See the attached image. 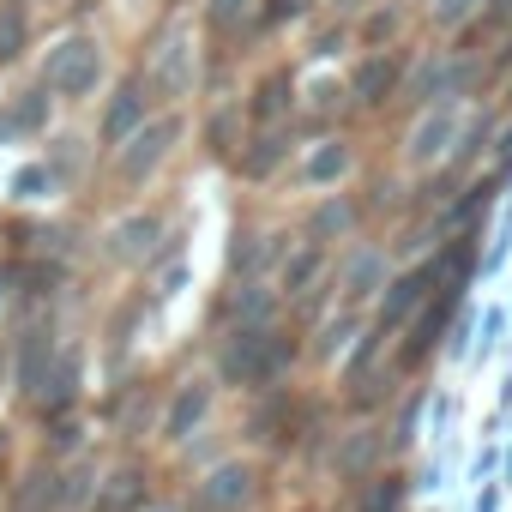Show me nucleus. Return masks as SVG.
I'll return each mask as SVG.
<instances>
[{
    "instance_id": "f257e3e1",
    "label": "nucleus",
    "mask_w": 512,
    "mask_h": 512,
    "mask_svg": "<svg viewBox=\"0 0 512 512\" xmlns=\"http://www.w3.org/2000/svg\"><path fill=\"white\" fill-rule=\"evenodd\" d=\"M290 338L272 332V326H229L223 350H217V374L229 386H272L284 368H290Z\"/></svg>"
},
{
    "instance_id": "f03ea898",
    "label": "nucleus",
    "mask_w": 512,
    "mask_h": 512,
    "mask_svg": "<svg viewBox=\"0 0 512 512\" xmlns=\"http://www.w3.org/2000/svg\"><path fill=\"white\" fill-rule=\"evenodd\" d=\"M43 85L55 97H73V103L91 97L103 85V43L91 31H61L49 43V55H43Z\"/></svg>"
},
{
    "instance_id": "7ed1b4c3",
    "label": "nucleus",
    "mask_w": 512,
    "mask_h": 512,
    "mask_svg": "<svg viewBox=\"0 0 512 512\" xmlns=\"http://www.w3.org/2000/svg\"><path fill=\"white\" fill-rule=\"evenodd\" d=\"M175 139H181V121H175V115H151L133 139L115 145V181H121V187L151 181V175L163 169V157L175 151Z\"/></svg>"
},
{
    "instance_id": "20e7f679",
    "label": "nucleus",
    "mask_w": 512,
    "mask_h": 512,
    "mask_svg": "<svg viewBox=\"0 0 512 512\" xmlns=\"http://www.w3.org/2000/svg\"><path fill=\"white\" fill-rule=\"evenodd\" d=\"M404 85H410V103H416V109H428V103H464L470 85H476V61L446 49V55H428Z\"/></svg>"
},
{
    "instance_id": "39448f33",
    "label": "nucleus",
    "mask_w": 512,
    "mask_h": 512,
    "mask_svg": "<svg viewBox=\"0 0 512 512\" xmlns=\"http://www.w3.org/2000/svg\"><path fill=\"white\" fill-rule=\"evenodd\" d=\"M458 127H464V103H428V109L416 115L410 139H404L410 169H434V163H446V157L458 151Z\"/></svg>"
},
{
    "instance_id": "423d86ee",
    "label": "nucleus",
    "mask_w": 512,
    "mask_h": 512,
    "mask_svg": "<svg viewBox=\"0 0 512 512\" xmlns=\"http://www.w3.org/2000/svg\"><path fill=\"white\" fill-rule=\"evenodd\" d=\"M404 55H392V49H368L362 61H356V73H350V103L356 109H386L398 91H404Z\"/></svg>"
},
{
    "instance_id": "0eeeda50",
    "label": "nucleus",
    "mask_w": 512,
    "mask_h": 512,
    "mask_svg": "<svg viewBox=\"0 0 512 512\" xmlns=\"http://www.w3.org/2000/svg\"><path fill=\"white\" fill-rule=\"evenodd\" d=\"M145 121H151V85H145V79H121V85L103 97V121H97V139L115 151V145H121V139H133Z\"/></svg>"
},
{
    "instance_id": "6e6552de",
    "label": "nucleus",
    "mask_w": 512,
    "mask_h": 512,
    "mask_svg": "<svg viewBox=\"0 0 512 512\" xmlns=\"http://www.w3.org/2000/svg\"><path fill=\"white\" fill-rule=\"evenodd\" d=\"M49 115H55V91H49V85H25V91H13L7 103H0V145L49 133Z\"/></svg>"
},
{
    "instance_id": "1a4fd4ad",
    "label": "nucleus",
    "mask_w": 512,
    "mask_h": 512,
    "mask_svg": "<svg viewBox=\"0 0 512 512\" xmlns=\"http://www.w3.org/2000/svg\"><path fill=\"white\" fill-rule=\"evenodd\" d=\"M440 290V260H422L416 272H404V278H392L386 284V296H380V332H392V326H404L428 296Z\"/></svg>"
},
{
    "instance_id": "9d476101",
    "label": "nucleus",
    "mask_w": 512,
    "mask_h": 512,
    "mask_svg": "<svg viewBox=\"0 0 512 512\" xmlns=\"http://www.w3.org/2000/svg\"><path fill=\"white\" fill-rule=\"evenodd\" d=\"M253 500V464H217L199 494H193V512H241Z\"/></svg>"
},
{
    "instance_id": "9b49d317",
    "label": "nucleus",
    "mask_w": 512,
    "mask_h": 512,
    "mask_svg": "<svg viewBox=\"0 0 512 512\" xmlns=\"http://www.w3.org/2000/svg\"><path fill=\"white\" fill-rule=\"evenodd\" d=\"M157 241H163V217L133 211V217H121V223L109 229V260H115V266H145L151 253H157Z\"/></svg>"
},
{
    "instance_id": "f8f14e48",
    "label": "nucleus",
    "mask_w": 512,
    "mask_h": 512,
    "mask_svg": "<svg viewBox=\"0 0 512 512\" xmlns=\"http://www.w3.org/2000/svg\"><path fill=\"white\" fill-rule=\"evenodd\" d=\"M290 109H296L290 67H272L266 79H253V91H247V121L253 127H278V121H290Z\"/></svg>"
},
{
    "instance_id": "ddd939ff",
    "label": "nucleus",
    "mask_w": 512,
    "mask_h": 512,
    "mask_svg": "<svg viewBox=\"0 0 512 512\" xmlns=\"http://www.w3.org/2000/svg\"><path fill=\"white\" fill-rule=\"evenodd\" d=\"M290 253V241L284 235H235V247H229V272H235V284H260L278 260Z\"/></svg>"
},
{
    "instance_id": "4468645a",
    "label": "nucleus",
    "mask_w": 512,
    "mask_h": 512,
    "mask_svg": "<svg viewBox=\"0 0 512 512\" xmlns=\"http://www.w3.org/2000/svg\"><path fill=\"white\" fill-rule=\"evenodd\" d=\"M284 157H290V121H278V127H253L247 145H241V157H235V169H241L247 181H266V175H278Z\"/></svg>"
},
{
    "instance_id": "2eb2a0df",
    "label": "nucleus",
    "mask_w": 512,
    "mask_h": 512,
    "mask_svg": "<svg viewBox=\"0 0 512 512\" xmlns=\"http://www.w3.org/2000/svg\"><path fill=\"white\" fill-rule=\"evenodd\" d=\"M452 290H458V284H440V290L410 314V338H404V356H410V362H422V356L440 344V332H446V320H452Z\"/></svg>"
},
{
    "instance_id": "dca6fc26",
    "label": "nucleus",
    "mask_w": 512,
    "mask_h": 512,
    "mask_svg": "<svg viewBox=\"0 0 512 512\" xmlns=\"http://www.w3.org/2000/svg\"><path fill=\"white\" fill-rule=\"evenodd\" d=\"M55 356H61V344H55V326H31L25 338H19V362H13V374H19V392H43V380H49V368H55Z\"/></svg>"
},
{
    "instance_id": "f3484780",
    "label": "nucleus",
    "mask_w": 512,
    "mask_h": 512,
    "mask_svg": "<svg viewBox=\"0 0 512 512\" xmlns=\"http://www.w3.org/2000/svg\"><path fill=\"white\" fill-rule=\"evenodd\" d=\"M31 37H37L31 7H25V0H0V67H19Z\"/></svg>"
},
{
    "instance_id": "a211bd4d",
    "label": "nucleus",
    "mask_w": 512,
    "mask_h": 512,
    "mask_svg": "<svg viewBox=\"0 0 512 512\" xmlns=\"http://www.w3.org/2000/svg\"><path fill=\"white\" fill-rule=\"evenodd\" d=\"M205 410H211V386H205V380H187V386L175 392L169 416H163V434H169V440H187V434L205 422Z\"/></svg>"
},
{
    "instance_id": "6ab92c4d",
    "label": "nucleus",
    "mask_w": 512,
    "mask_h": 512,
    "mask_svg": "<svg viewBox=\"0 0 512 512\" xmlns=\"http://www.w3.org/2000/svg\"><path fill=\"white\" fill-rule=\"evenodd\" d=\"M320 266H326V253H320V241L314 247H296V253H284V272H278V296H308V284L320 278Z\"/></svg>"
},
{
    "instance_id": "aec40b11",
    "label": "nucleus",
    "mask_w": 512,
    "mask_h": 512,
    "mask_svg": "<svg viewBox=\"0 0 512 512\" xmlns=\"http://www.w3.org/2000/svg\"><path fill=\"white\" fill-rule=\"evenodd\" d=\"M151 73H157V91H163V97H187V91H193V61H187V43H163Z\"/></svg>"
},
{
    "instance_id": "412c9836",
    "label": "nucleus",
    "mask_w": 512,
    "mask_h": 512,
    "mask_svg": "<svg viewBox=\"0 0 512 512\" xmlns=\"http://www.w3.org/2000/svg\"><path fill=\"white\" fill-rule=\"evenodd\" d=\"M73 398H79V356H55V368H49V380H43L37 404H43L49 416H61Z\"/></svg>"
},
{
    "instance_id": "4be33fe9",
    "label": "nucleus",
    "mask_w": 512,
    "mask_h": 512,
    "mask_svg": "<svg viewBox=\"0 0 512 512\" xmlns=\"http://www.w3.org/2000/svg\"><path fill=\"white\" fill-rule=\"evenodd\" d=\"M374 290H386V260H380L374 247H362L356 260L344 266V296H350V302H362V296H374Z\"/></svg>"
},
{
    "instance_id": "5701e85b",
    "label": "nucleus",
    "mask_w": 512,
    "mask_h": 512,
    "mask_svg": "<svg viewBox=\"0 0 512 512\" xmlns=\"http://www.w3.org/2000/svg\"><path fill=\"white\" fill-rule=\"evenodd\" d=\"M272 290H266V278L260 284H241L235 290V302H229V326H272Z\"/></svg>"
},
{
    "instance_id": "b1692460",
    "label": "nucleus",
    "mask_w": 512,
    "mask_h": 512,
    "mask_svg": "<svg viewBox=\"0 0 512 512\" xmlns=\"http://www.w3.org/2000/svg\"><path fill=\"white\" fill-rule=\"evenodd\" d=\"M241 127H253L247 121V109H223V115H211V127H205V139H211V157H241V145H247V133Z\"/></svg>"
},
{
    "instance_id": "393cba45",
    "label": "nucleus",
    "mask_w": 512,
    "mask_h": 512,
    "mask_svg": "<svg viewBox=\"0 0 512 512\" xmlns=\"http://www.w3.org/2000/svg\"><path fill=\"white\" fill-rule=\"evenodd\" d=\"M488 13V0H434L428 7V25L440 31V37H452V31H464L470 19H482Z\"/></svg>"
},
{
    "instance_id": "a878e982",
    "label": "nucleus",
    "mask_w": 512,
    "mask_h": 512,
    "mask_svg": "<svg viewBox=\"0 0 512 512\" xmlns=\"http://www.w3.org/2000/svg\"><path fill=\"white\" fill-rule=\"evenodd\" d=\"M344 175H350V145L326 139V145L308 157V181H314V187H332V181H344Z\"/></svg>"
},
{
    "instance_id": "bb28decb",
    "label": "nucleus",
    "mask_w": 512,
    "mask_h": 512,
    "mask_svg": "<svg viewBox=\"0 0 512 512\" xmlns=\"http://www.w3.org/2000/svg\"><path fill=\"white\" fill-rule=\"evenodd\" d=\"M374 458H380V434H374V428H362V434H350V440L338 446V476H362Z\"/></svg>"
},
{
    "instance_id": "cd10ccee",
    "label": "nucleus",
    "mask_w": 512,
    "mask_h": 512,
    "mask_svg": "<svg viewBox=\"0 0 512 512\" xmlns=\"http://www.w3.org/2000/svg\"><path fill=\"white\" fill-rule=\"evenodd\" d=\"M55 506H61V482L49 470H31L19 488V512H55Z\"/></svg>"
},
{
    "instance_id": "c85d7f7f",
    "label": "nucleus",
    "mask_w": 512,
    "mask_h": 512,
    "mask_svg": "<svg viewBox=\"0 0 512 512\" xmlns=\"http://www.w3.org/2000/svg\"><path fill=\"white\" fill-rule=\"evenodd\" d=\"M308 13V0H260V13H253V31H284L290 19H302Z\"/></svg>"
},
{
    "instance_id": "c756f323",
    "label": "nucleus",
    "mask_w": 512,
    "mask_h": 512,
    "mask_svg": "<svg viewBox=\"0 0 512 512\" xmlns=\"http://www.w3.org/2000/svg\"><path fill=\"white\" fill-rule=\"evenodd\" d=\"M350 217H356V205L332 193V199L320 205V217H314V241H332V235H344V229H350Z\"/></svg>"
},
{
    "instance_id": "7c9ffc66",
    "label": "nucleus",
    "mask_w": 512,
    "mask_h": 512,
    "mask_svg": "<svg viewBox=\"0 0 512 512\" xmlns=\"http://www.w3.org/2000/svg\"><path fill=\"white\" fill-rule=\"evenodd\" d=\"M253 13H260V0H205V19H211L217 31H235V25H247Z\"/></svg>"
},
{
    "instance_id": "2f4dec72",
    "label": "nucleus",
    "mask_w": 512,
    "mask_h": 512,
    "mask_svg": "<svg viewBox=\"0 0 512 512\" xmlns=\"http://www.w3.org/2000/svg\"><path fill=\"white\" fill-rule=\"evenodd\" d=\"M139 506V476L127 470V476H109V500H103V512H133Z\"/></svg>"
},
{
    "instance_id": "473e14b6",
    "label": "nucleus",
    "mask_w": 512,
    "mask_h": 512,
    "mask_svg": "<svg viewBox=\"0 0 512 512\" xmlns=\"http://www.w3.org/2000/svg\"><path fill=\"white\" fill-rule=\"evenodd\" d=\"M398 494H404V488H398V476H380V482L368 488V500H362V512H392V506H398Z\"/></svg>"
},
{
    "instance_id": "72a5a7b5",
    "label": "nucleus",
    "mask_w": 512,
    "mask_h": 512,
    "mask_svg": "<svg viewBox=\"0 0 512 512\" xmlns=\"http://www.w3.org/2000/svg\"><path fill=\"white\" fill-rule=\"evenodd\" d=\"M85 500H91V470H73L61 482V506H85Z\"/></svg>"
},
{
    "instance_id": "f704fd0d",
    "label": "nucleus",
    "mask_w": 512,
    "mask_h": 512,
    "mask_svg": "<svg viewBox=\"0 0 512 512\" xmlns=\"http://www.w3.org/2000/svg\"><path fill=\"white\" fill-rule=\"evenodd\" d=\"M37 187H49V169H31V175H19V193H37Z\"/></svg>"
},
{
    "instance_id": "c9c22d12",
    "label": "nucleus",
    "mask_w": 512,
    "mask_h": 512,
    "mask_svg": "<svg viewBox=\"0 0 512 512\" xmlns=\"http://www.w3.org/2000/svg\"><path fill=\"white\" fill-rule=\"evenodd\" d=\"M332 7H338V13H356V7H368V0H332Z\"/></svg>"
},
{
    "instance_id": "e433bc0d",
    "label": "nucleus",
    "mask_w": 512,
    "mask_h": 512,
    "mask_svg": "<svg viewBox=\"0 0 512 512\" xmlns=\"http://www.w3.org/2000/svg\"><path fill=\"white\" fill-rule=\"evenodd\" d=\"M0 302H7V272H0Z\"/></svg>"
},
{
    "instance_id": "4c0bfd02",
    "label": "nucleus",
    "mask_w": 512,
    "mask_h": 512,
    "mask_svg": "<svg viewBox=\"0 0 512 512\" xmlns=\"http://www.w3.org/2000/svg\"><path fill=\"white\" fill-rule=\"evenodd\" d=\"M25 7H31V0H25Z\"/></svg>"
},
{
    "instance_id": "58836bf2",
    "label": "nucleus",
    "mask_w": 512,
    "mask_h": 512,
    "mask_svg": "<svg viewBox=\"0 0 512 512\" xmlns=\"http://www.w3.org/2000/svg\"><path fill=\"white\" fill-rule=\"evenodd\" d=\"M157 512H163V506H157Z\"/></svg>"
}]
</instances>
